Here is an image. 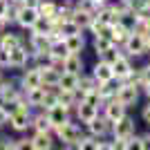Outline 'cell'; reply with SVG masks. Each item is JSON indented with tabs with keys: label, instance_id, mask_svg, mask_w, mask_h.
<instances>
[{
	"label": "cell",
	"instance_id": "cell-1",
	"mask_svg": "<svg viewBox=\"0 0 150 150\" xmlns=\"http://www.w3.org/2000/svg\"><path fill=\"white\" fill-rule=\"evenodd\" d=\"M52 134H54V139H56V141H61V144L72 146V148H74V146L81 141V137L85 134V132H83V128H81L79 123H74V121L69 119V121H65L63 125L54 128V130H52Z\"/></svg>",
	"mask_w": 150,
	"mask_h": 150
},
{
	"label": "cell",
	"instance_id": "cell-2",
	"mask_svg": "<svg viewBox=\"0 0 150 150\" xmlns=\"http://www.w3.org/2000/svg\"><path fill=\"white\" fill-rule=\"evenodd\" d=\"M119 50H121V54L128 56V58H141V56H146L148 45H146L141 34H134V31H132V34H128V38L123 40V45H121Z\"/></svg>",
	"mask_w": 150,
	"mask_h": 150
},
{
	"label": "cell",
	"instance_id": "cell-3",
	"mask_svg": "<svg viewBox=\"0 0 150 150\" xmlns=\"http://www.w3.org/2000/svg\"><path fill=\"white\" fill-rule=\"evenodd\" d=\"M139 94L141 90L130 81H123L119 83V88H117V94H114V101H119L123 108H130V105H137L139 103Z\"/></svg>",
	"mask_w": 150,
	"mask_h": 150
},
{
	"label": "cell",
	"instance_id": "cell-4",
	"mask_svg": "<svg viewBox=\"0 0 150 150\" xmlns=\"http://www.w3.org/2000/svg\"><path fill=\"white\" fill-rule=\"evenodd\" d=\"M29 123H31V108H16V112H11L7 119V125L13 132H27Z\"/></svg>",
	"mask_w": 150,
	"mask_h": 150
},
{
	"label": "cell",
	"instance_id": "cell-5",
	"mask_svg": "<svg viewBox=\"0 0 150 150\" xmlns=\"http://www.w3.org/2000/svg\"><path fill=\"white\" fill-rule=\"evenodd\" d=\"M34 67L38 69V74H40V85H45V88H56L58 85V79H61V72L63 69L54 67V65H50V63H34Z\"/></svg>",
	"mask_w": 150,
	"mask_h": 150
},
{
	"label": "cell",
	"instance_id": "cell-6",
	"mask_svg": "<svg viewBox=\"0 0 150 150\" xmlns=\"http://www.w3.org/2000/svg\"><path fill=\"white\" fill-rule=\"evenodd\" d=\"M137 132V125H134V119H132L130 114H125L123 119H119V121H114L112 123V128H110V134H112V139H128V137H132Z\"/></svg>",
	"mask_w": 150,
	"mask_h": 150
},
{
	"label": "cell",
	"instance_id": "cell-7",
	"mask_svg": "<svg viewBox=\"0 0 150 150\" xmlns=\"http://www.w3.org/2000/svg\"><path fill=\"white\" fill-rule=\"evenodd\" d=\"M38 18V11L36 7L31 5H18V11H16V18H13V25H18L23 31H27Z\"/></svg>",
	"mask_w": 150,
	"mask_h": 150
},
{
	"label": "cell",
	"instance_id": "cell-8",
	"mask_svg": "<svg viewBox=\"0 0 150 150\" xmlns=\"http://www.w3.org/2000/svg\"><path fill=\"white\" fill-rule=\"evenodd\" d=\"M132 72H134V63H132V58H128V56H119L112 63V79L114 81H119V83L128 81L132 76Z\"/></svg>",
	"mask_w": 150,
	"mask_h": 150
},
{
	"label": "cell",
	"instance_id": "cell-9",
	"mask_svg": "<svg viewBox=\"0 0 150 150\" xmlns=\"http://www.w3.org/2000/svg\"><path fill=\"white\" fill-rule=\"evenodd\" d=\"M29 63H31V56L27 45H18V47L9 50V69H25Z\"/></svg>",
	"mask_w": 150,
	"mask_h": 150
},
{
	"label": "cell",
	"instance_id": "cell-10",
	"mask_svg": "<svg viewBox=\"0 0 150 150\" xmlns=\"http://www.w3.org/2000/svg\"><path fill=\"white\" fill-rule=\"evenodd\" d=\"M110 128H112V123H110V121H108L101 112L96 114L88 125H85L88 134H92V137H96V139H105L108 134H110Z\"/></svg>",
	"mask_w": 150,
	"mask_h": 150
},
{
	"label": "cell",
	"instance_id": "cell-11",
	"mask_svg": "<svg viewBox=\"0 0 150 150\" xmlns=\"http://www.w3.org/2000/svg\"><path fill=\"white\" fill-rule=\"evenodd\" d=\"M18 85L23 92L27 90H34V88H40V74L34 65H27L23 72H20V79H18Z\"/></svg>",
	"mask_w": 150,
	"mask_h": 150
},
{
	"label": "cell",
	"instance_id": "cell-12",
	"mask_svg": "<svg viewBox=\"0 0 150 150\" xmlns=\"http://www.w3.org/2000/svg\"><path fill=\"white\" fill-rule=\"evenodd\" d=\"M101 108H103V117H105L110 123H114V121H119V119H123L125 114H128V108H123L119 101H114V99L105 101Z\"/></svg>",
	"mask_w": 150,
	"mask_h": 150
},
{
	"label": "cell",
	"instance_id": "cell-13",
	"mask_svg": "<svg viewBox=\"0 0 150 150\" xmlns=\"http://www.w3.org/2000/svg\"><path fill=\"white\" fill-rule=\"evenodd\" d=\"M27 43V36L25 34H18V31H11L7 27L5 31H0V47L2 50H13L18 45H25Z\"/></svg>",
	"mask_w": 150,
	"mask_h": 150
},
{
	"label": "cell",
	"instance_id": "cell-14",
	"mask_svg": "<svg viewBox=\"0 0 150 150\" xmlns=\"http://www.w3.org/2000/svg\"><path fill=\"white\" fill-rule=\"evenodd\" d=\"M45 112V117H47V121H50V125H52V130L54 128H58V125H63L65 121H69L72 117H69V110H65L63 105H54V108H50V110H43Z\"/></svg>",
	"mask_w": 150,
	"mask_h": 150
},
{
	"label": "cell",
	"instance_id": "cell-15",
	"mask_svg": "<svg viewBox=\"0 0 150 150\" xmlns=\"http://www.w3.org/2000/svg\"><path fill=\"white\" fill-rule=\"evenodd\" d=\"M92 79L96 83H103V81H112V65L110 63H105L103 58H99V61L92 65Z\"/></svg>",
	"mask_w": 150,
	"mask_h": 150
},
{
	"label": "cell",
	"instance_id": "cell-16",
	"mask_svg": "<svg viewBox=\"0 0 150 150\" xmlns=\"http://www.w3.org/2000/svg\"><path fill=\"white\" fill-rule=\"evenodd\" d=\"M74 114H76V119L81 121L83 125H88L90 121H92L94 117L99 114V108H94V105H88L85 101H79V103L74 105Z\"/></svg>",
	"mask_w": 150,
	"mask_h": 150
},
{
	"label": "cell",
	"instance_id": "cell-17",
	"mask_svg": "<svg viewBox=\"0 0 150 150\" xmlns=\"http://www.w3.org/2000/svg\"><path fill=\"white\" fill-rule=\"evenodd\" d=\"M29 139L34 144V150H54V144H56L52 132H34Z\"/></svg>",
	"mask_w": 150,
	"mask_h": 150
},
{
	"label": "cell",
	"instance_id": "cell-18",
	"mask_svg": "<svg viewBox=\"0 0 150 150\" xmlns=\"http://www.w3.org/2000/svg\"><path fill=\"white\" fill-rule=\"evenodd\" d=\"M63 43H65V50H67L69 54H81V52L85 50L88 40H85V34L79 31V34H72V36L63 38Z\"/></svg>",
	"mask_w": 150,
	"mask_h": 150
},
{
	"label": "cell",
	"instance_id": "cell-19",
	"mask_svg": "<svg viewBox=\"0 0 150 150\" xmlns=\"http://www.w3.org/2000/svg\"><path fill=\"white\" fill-rule=\"evenodd\" d=\"M83 67H85V63H83L81 54H67L63 61V72H67V74H83Z\"/></svg>",
	"mask_w": 150,
	"mask_h": 150
},
{
	"label": "cell",
	"instance_id": "cell-20",
	"mask_svg": "<svg viewBox=\"0 0 150 150\" xmlns=\"http://www.w3.org/2000/svg\"><path fill=\"white\" fill-rule=\"evenodd\" d=\"M23 94V90H20V85L16 81H11V79H7V83L2 85V90H0V103H9V101H16Z\"/></svg>",
	"mask_w": 150,
	"mask_h": 150
},
{
	"label": "cell",
	"instance_id": "cell-21",
	"mask_svg": "<svg viewBox=\"0 0 150 150\" xmlns=\"http://www.w3.org/2000/svg\"><path fill=\"white\" fill-rule=\"evenodd\" d=\"M54 94H56V103L58 105H63L65 110H74V105L79 103V96H76V92H67V90H61V88H54Z\"/></svg>",
	"mask_w": 150,
	"mask_h": 150
},
{
	"label": "cell",
	"instance_id": "cell-22",
	"mask_svg": "<svg viewBox=\"0 0 150 150\" xmlns=\"http://www.w3.org/2000/svg\"><path fill=\"white\" fill-rule=\"evenodd\" d=\"M117 88H119V81H103V83H96V94H99V99L105 103V101L114 99V94H117Z\"/></svg>",
	"mask_w": 150,
	"mask_h": 150
},
{
	"label": "cell",
	"instance_id": "cell-23",
	"mask_svg": "<svg viewBox=\"0 0 150 150\" xmlns=\"http://www.w3.org/2000/svg\"><path fill=\"white\" fill-rule=\"evenodd\" d=\"M50 88H45V85H40V88H34V90H27L25 94V101L29 103V108H36V110H40V105H43V99H45V92H47Z\"/></svg>",
	"mask_w": 150,
	"mask_h": 150
},
{
	"label": "cell",
	"instance_id": "cell-24",
	"mask_svg": "<svg viewBox=\"0 0 150 150\" xmlns=\"http://www.w3.org/2000/svg\"><path fill=\"white\" fill-rule=\"evenodd\" d=\"M56 9H58L56 0H40V2L36 5L38 16L45 18V20H54V18H56Z\"/></svg>",
	"mask_w": 150,
	"mask_h": 150
},
{
	"label": "cell",
	"instance_id": "cell-25",
	"mask_svg": "<svg viewBox=\"0 0 150 150\" xmlns=\"http://www.w3.org/2000/svg\"><path fill=\"white\" fill-rule=\"evenodd\" d=\"M72 13H74V0H63V2H58L54 23H67V20H72Z\"/></svg>",
	"mask_w": 150,
	"mask_h": 150
},
{
	"label": "cell",
	"instance_id": "cell-26",
	"mask_svg": "<svg viewBox=\"0 0 150 150\" xmlns=\"http://www.w3.org/2000/svg\"><path fill=\"white\" fill-rule=\"evenodd\" d=\"M128 34H130V31L125 29V27H121L119 23H117V25H110L108 38H110V43H112L114 47H121V45H123V40L128 38Z\"/></svg>",
	"mask_w": 150,
	"mask_h": 150
},
{
	"label": "cell",
	"instance_id": "cell-27",
	"mask_svg": "<svg viewBox=\"0 0 150 150\" xmlns=\"http://www.w3.org/2000/svg\"><path fill=\"white\" fill-rule=\"evenodd\" d=\"M96 90V81L92 79V74H79V85H76V96L81 99L83 94Z\"/></svg>",
	"mask_w": 150,
	"mask_h": 150
},
{
	"label": "cell",
	"instance_id": "cell-28",
	"mask_svg": "<svg viewBox=\"0 0 150 150\" xmlns=\"http://www.w3.org/2000/svg\"><path fill=\"white\" fill-rule=\"evenodd\" d=\"M29 128H31L34 132H52V125H50V121H47V117H45L43 110H40L38 114H31Z\"/></svg>",
	"mask_w": 150,
	"mask_h": 150
},
{
	"label": "cell",
	"instance_id": "cell-29",
	"mask_svg": "<svg viewBox=\"0 0 150 150\" xmlns=\"http://www.w3.org/2000/svg\"><path fill=\"white\" fill-rule=\"evenodd\" d=\"M92 18H94L92 13H88V11H83V9H76V7H74V13H72V23H74V25L79 27L81 31L88 29V25L92 23Z\"/></svg>",
	"mask_w": 150,
	"mask_h": 150
},
{
	"label": "cell",
	"instance_id": "cell-30",
	"mask_svg": "<svg viewBox=\"0 0 150 150\" xmlns=\"http://www.w3.org/2000/svg\"><path fill=\"white\" fill-rule=\"evenodd\" d=\"M76 85H79V74H67V72H61V79H58L56 88L67 90V92H76Z\"/></svg>",
	"mask_w": 150,
	"mask_h": 150
},
{
	"label": "cell",
	"instance_id": "cell-31",
	"mask_svg": "<svg viewBox=\"0 0 150 150\" xmlns=\"http://www.w3.org/2000/svg\"><path fill=\"white\" fill-rule=\"evenodd\" d=\"M114 45L110 43V38H105V36H99V38H92V50H94V54H96V56H103V54H105L108 50H112Z\"/></svg>",
	"mask_w": 150,
	"mask_h": 150
},
{
	"label": "cell",
	"instance_id": "cell-32",
	"mask_svg": "<svg viewBox=\"0 0 150 150\" xmlns=\"http://www.w3.org/2000/svg\"><path fill=\"white\" fill-rule=\"evenodd\" d=\"M50 29H52V20H45V18H40V16H38L36 23H34L27 31H29V34H38V36H47V34H50Z\"/></svg>",
	"mask_w": 150,
	"mask_h": 150
},
{
	"label": "cell",
	"instance_id": "cell-33",
	"mask_svg": "<svg viewBox=\"0 0 150 150\" xmlns=\"http://www.w3.org/2000/svg\"><path fill=\"white\" fill-rule=\"evenodd\" d=\"M85 31H90V34H92V38H99V36H105V38H108V31H110V27L103 25V23H99L96 18H92V23L88 25V29H85Z\"/></svg>",
	"mask_w": 150,
	"mask_h": 150
},
{
	"label": "cell",
	"instance_id": "cell-34",
	"mask_svg": "<svg viewBox=\"0 0 150 150\" xmlns=\"http://www.w3.org/2000/svg\"><path fill=\"white\" fill-rule=\"evenodd\" d=\"M96 148H99V139L92 134H83L81 141L74 146V150H96Z\"/></svg>",
	"mask_w": 150,
	"mask_h": 150
},
{
	"label": "cell",
	"instance_id": "cell-35",
	"mask_svg": "<svg viewBox=\"0 0 150 150\" xmlns=\"http://www.w3.org/2000/svg\"><path fill=\"white\" fill-rule=\"evenodd\" d=\"M119 25L125 27V29L132 34V31H134V27H137V16H134L132 11H125L123 16H119Z\"/></svg>",
	"mask_w": 150,
	"mask_h": 150
},
{
	"label": "cell",
	"instance_id": "cell-36",
	"mask_svg": "<svg viewBox=\"0 0 150 150\" xmlns=\"http://www.w3.org/2000/svg\"><path fill=\"white\" fill-rule=\"evenodd\" d=\"M58 25V34H61V38H67V36H72V34H79V27L72 23V20H67V23H56Z\"/></svg>",
	"mask_w": 150,
	"mask_h": 150
},
{
	"label": "cell",
	"instance_id": "cell-37",
	"mask_svg": "<svg viewBox=\"0 0 150 150\" xmlns=\"http://www.w3.org/2000/svg\"><path fill=\"white\" fill-rule=\"evenodd\" d=\"M123 146H125V150H144V141H141V134H132V137H128L123 141Z\"/></svg>",
	"mask_w": 150,
	"mask_h": 150
},
{
	"label": "cell",
	"instance_id": "cell-38",
	"mask_svg": "<svg viewBox=\"0 0 150 150\" xmlns=\"http://www.w3.org/2000/svg\"><path fill=\"white\" fill-rule=\"evenodd\" d=\"M79 101H85L88 105H94V108H101L103 105V101L99 99V94H96V90H92V92H88V94H83Z\"/></svg>",
	"mask_w": 150,
	"mask_h": 150
},
{
	"label": "cell",
	"instance_id": "cell-39",
	"mask_svg": "<svg viewBox=\"0 0 150 150\" xmlns=\"http://www.w3.org/2000/svg\"><path fill=\"white\" fill-rule=\"evenodd\" d=\"M56 105V94H54V88H50L47 92H45V99H43V105H40V110H50V108Z\"/></svg>",
	"mask_w": 150,
	"mask_h": 150
},
{
	"label": "cell",
	"instance_id": "cell-40",
	"mask_svg": "<svg viewBox=\"0 0 150 150\" xmlns=\"http://www.w3.org/2000/svg\"><path fill=\"white\" fill-rule=\"evenodd\" d=\"M13 150H34V144H31V139H29V137L13 139Z\"/></svg>",
	"mask_w": 150,
	"mask_h": 150
},
{
	"label": "cell",
	"instance_id": "cell-41",
	"mask_svg": "<svg viewBox=\"0 0 150 150\" xmlns=\"http://www.w3.org/2000/svg\"><path fill=\"white\" fill-rule=\"evenodd\" d=\"M119 56H123V54H121V50H119V47H112V50H108V52H105V54H103L101 58H103L105 63H110V65H112V63L117 61Z\"/></svg>",
	"mask_w": 150,
	"mask_h": 150
},
{
	"label": "cell",
	"instance_id": "cell-42",
	"mask_svg": "<svg viewBox=\"0 0 150 150\" xmlns=\"http://www.w3.org/2000/svg\"><path fill=\"white\" fill-rule=\"evenodd\" d=\"M139 76H141V85H144V83H150V61L139 67Z\"/></svg>",
	"mask_w": 150,
	"mask_h": 150
},
{
	"label": "cell",
	"instance_id": "cell-43",
	"mask_svg": "<svg viewBox=\"0 0 150 150\" xmlns=\"http://www.w3.org/2000/svg\"><path fill=\"white\" fill-rule=\"evenodd\" d=\"M9 67V50H2L0 47V69Z\"/></svg>",
	"mask_w": 150,
	"mask_h": 150
},
{
	"label": "cell",
	"instance_id": "cell-44",
	"mask_svg": "<svg viewBox=\"0 0 150 150\" xmlns=\"http://www.w3.org/2000/svg\"><path fill=\"white\" fill-rule=\"evenodd\" d=\"M141 119L146 125H150V101H146V105L141 108Z\"/></svg>",
	"mask_w": 150,
	"mask_h": 150
},
{
	"label": "cell",
	"instance_id": "cell-45",
	"mask_svg": "<svg viewBox=\"0 0 150 150\" xmlns=\"http://www.w3.org/2000/svg\"><path fill=\"white\" fill-rule=\"evenodd\" d=\"M0 150H13V139L0 137Z\"/></svg>",
	"mask_w": 150,
	"mask_h": 150
},
{
	"label": "cell",
	"instance_id": "cell-46",
	"mask_svg": "<svg viewBox=\"0 0 150 150\" xmlns=\"http://www.w3.org/2000/svg\"><path fill=\"white\" fill-rule=\"evenodd\" d=\"M96 150H114L112 148V141H105V139H99V148Z\"/></svg>",
	"mask_w": 150,
	"mask_h": 150
},
{
	"label": "cell",
	"instance_id": "cell-47",
	"mask_svg": "<svg viewBox=\"0 0 150 150\" xmlns=\"http://www.w3.org/2000/svg\"><path fill=\"white\" fill-rule=\"evenodd\" d=\"M7 9H9V2H7V0H0V18L7 16Z\"/></svg>",
	"mask_w": 150,
	"mask_h": 150
},
{
	"label": "cell",
	"instance_id": "cell-48",
	"mask_svg": "<svg viewBox=\"0 0 150 150\" xmlns=\"http://www.w3.org/2000/svg\"><path fill=\"white\" fill-rule=\"evenodd\" d=\"M7 119H9V114L5 112V108L0 105V128H2V125H7Z\"/></svg>",
	"mask_w": 150,
	"mask_h": 150
},
{
	"label": "cell",
	"instance_id": "cell-49",
	"mask_svg": "<svg viewBox=\"0 0 150 150\" xmlns=\"http://www.w3.org/2000/svg\"><path fill=\"white\" fill-rule=\"evenodd\" d=\"M141 141H144V150H150V134H141Z\"/></svg>",
	"mask_w": 150,
	"mask_h": 150
},
{
	"label": "cell",
	"instance_id": "cell-50",
	"mask_svg": "<svg viewBox=\"0 0 150 150\" xmlns=\"http://www.w3.org/2000/svg\"><path fill=\"white\" fill-rule=\"evenodd\" d=\"M141 92L146 94V99L150 101V83H144V85H141Z\"/></svg>",
	"mask_w": 150,
	"mask_h": 150
},
{
	"label": "cell",
	"instance_id": "cell-51",
	"mask_svg": "<svg viewBox=\"0 0 150 150\" xmlns=\"http://www.w3.org/2000/svg\"><path fill=\"white\" fill-rule=\"evenodd\" d=\"M5 83H7V76L2 74V69H0V90H2V85H5Z\"/></svg>",
	"mask_w": 150,
	"mask_h": 150
},
{
	"label": "cell",
	"instance_id": "cell-52",
	"mask_svg": "<svg viewBox=\"0 0 150 150\" xmlns=\"http://www.w3.org/2000/svg\"><path fill=\"white\" fill-rule=\"evenodd\" d=\"M7 27H9V25H7V20H5V18H0V31H5Z\"/></svg>",
	"mask_w": 150,
	"mask_h": 150
},
{
	"label": "cell",
	"instance_id": "cell-53",
	"mask_svg": "<svg viewBox=\"0 0 150 150\" xmlns=\"http://www.w3.org/2000/svg\"><path fill=\"white\" fill-rule=\"evenodd\" d=\"M9 5H25V0H7Z\"/></svg>",
	"mask_w": 150,
	"mask_h": 150
},
{
	"label": "cell",
	"instance_id": "cell-54",
	"mask_svg": "<svg viewBox=\"0 0 150 150\" xmlns=\"http://www.w3.org/2000/svg\"><path fill=\"white\" fill-rule=\"evenodd\" d=\"M38 2H40V0H25V5H31V7H36Z\"/></svg>",
	"mask_w": 150,
	"mask_h": 150
},
{
	"label": "cell",
	"instance_id": "cell-55",
	"mask_svg": "<svg viewBox=\"0 0 150 150\" xmlns=\"http://www.w3.org/2000/svg\"><path fill=\"white\" fill-rule=\"evenodd\" d=\"M58 150H74V148H72V146H65V144H61V148H58Z\"/></svg>",
	"mask_w": 150,
	"mask_h": 150
},
{
	"label": "cell",
	"instance_id": "cell-56",
	"mask_svg": "<svg viewBox=\"0 0 150 150\" xmlns=\"http://www.w3.org/2000/svg\"><path fill=\"white\" fill-rule=\"evenodd\" d=\"M121 2H125V5L130 7V5H132V2H134V0H121Z\"/></svg>",
	"mask_w": 150,
	"mask_h": 150
},
{
	"label": "cell",
	"instance_id": "cell-57",
	"mask_svg": "<svg viewBox=\"0 0 150 150\" xmlns=\"http://www.w3.org/2000/svg\"><path fill=\"white\" fill-rule=\"evenodd\" d=\"M146 56H148V58H150V45H148V50H146Z\"/></svg>",
	"mask_w": 150,
	"mask_h": 150
},
{
	"label": "cell",
	"instance_id": "cell-58",
	"mask_svg": "<svg viewBox=\"0 0 150 150\" xmlns=\"http://www.w3.org/2000/svg\"><path fill=\"white\" fill-rule=\"evenodd\" d=\"M141 2H144V5H150V0H141Z\"/></svg>",
	"mask_w": 150,
	"mask_h": 150
}]
</instances>
